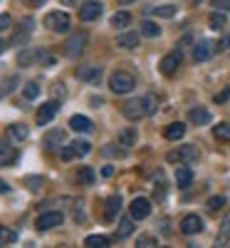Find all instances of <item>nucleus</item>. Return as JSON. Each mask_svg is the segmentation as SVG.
I'll use <instances>...</instances> for the list:
<instances>
[{
  "label": "nucleus",
  "mask_w": 230,
  "mask_h": 248,
  "mask_svg": "<svg viewBox=\"0 0 230 248\" xmlns=\"http://www.w3.org/2000/svg\"><path fill=\"white\" fill-rule=\"evenodd\" d=\"M101 176H104V179H112V176H114V167H104V169H101Z\"/></svg>",
  "instance_id": "nucleus-52"
},
{
  "label": "nucleus",
  "mask_w": 230,
  "mask_h": 248,
  "mask_svg": "<svg viewBox=\"0 0 230 248\" xmlns=\"http://www.w3.org/2000/svg\"><path fill=\"white\" fill-rule=\"evenodd\" d=\"M62 221H65V216H62L59 211H47V214L37 216L35 229L37 231H50V229H55V226H62Z\"/></svg>",
  "instance_id": "nucleus-11"
},
{
  "label": "nucleus",
  "mask_w": 230,
  "mask_h": 248,
  "mask_svg": "<svg viewBox=\"0 0 230 248\" xmlns=\"http://www.w3.org/2000/svg\"><path fill=\"white\" fill-rule=\"evenodd\" d=\"M193 181V171L191 167H186V164H181V167H176V184L181 186V189H188Z\"/></svg>",
  "instance_id": "nucleus-23"
},
{
  "label": "nucleus",
  "mask_w": 230,
  "mask_h": 248,
  "mask_svg": "<svg viewBox=\"0 0 230 248\" xmlns=\"http://www.w3.org/2000/svg\"><path fill=\"white\" fill-rule=\"evenodd\" d=\"M134 233V216L129 214V216H124V218H119V226H116V238L121 241V238H129Z\"/></svg>",
  "instance_id": "nucleus-21"
},
{
  "label": "nucleus",
  "mask_w": 230,
  "mask_h": 248,
  "mask_svg": "<svg viewBox=\"0 0 230 248\" xmlns=\"http://www.w3.org/2000/svg\"><path fill=\"white\" fill-rule=\"evenodd\" d=\"M20 85V79H17V75H10V77H5L3 82H0V97H8L15 87Z\"/></svg>",
  "instance_id": "nucleus-31"
},
{
  "label": "nucleus",
  "mask_w": 230,
  "mask_h": 248,
  "mask_svg": "<svg viewBox=\"0 0 230 248\" xmlns=\"http://www.w3.org/2000/svg\"><path fill=\"white\" fill-rule=\"evenodd\" d=\"M139 32H141L144 37H158V35H161V28H158L156 23H151V20H144L141 28H139Z\"/></svg>",
  "instance_id": "nucleus-32"
},
{
  "label": "nucleus",
  "mask_w": 230,
  "mask_h": 248,
  "mask_svg": "<svg viewBox=\"0 0 230 248\" xmlns=\"http://www.w3.org/2000/svg\"><path fill=\"white\" fill-rule=\"evenodd\" d=\"M59 144H65V132H62V129H52V132H47V134L43 137L45 152H55Z\"/></svg>",
  "instance_id": "nucleus-16"
},
{
  "label": "nucleus",
  "mask_w": 230,
  "mask_h": 248,
  "mask_svg": "<svg viewBox=\"0 0 230 248\" xmlns=\"http://www.w3.org/2000/svg\"><path fill=\"white\" fill-rule=\"evenodd\" d=\"M94 179H97V174H94L92 167H79V171H77V181H79L82 186H92Z\"/></svg>",
  "instance_id": "nucleus-28"
},
{
  "label": "nucleus",
  "mask_w": 230,
  "mask_h": 248,
  "mask_svg": "<svg viewBox=\"0 0 230 248\" xmlns=\"http://www.w3.org/2000/svg\"><path fill=\"white\" fill-rule=\"evenodd\" d=\"M205 206H208V211H213V214H216V211H220L223 206H225V196H211Z\"/></svg>",
  "instance_id": "nucleus-39"
},
{
  "label": "nucleus",
  "mask_w": 230,
  "mask_h": 248,
  "mask_svg": "<svg viewBox=\"0 0 230 248\" xmlns=\"http://www.w3.org/2000/svg\"><path fill=\"white\" fill-rule=\"evenodd\" d=\"M178 67H181V47L173 50V52H169V55L158 62V70H161V75H166V77H171Z\"/></svg>",
  "instance_id": "nucleus-12"
},
{
  "label": "nucleus",
  "mask_w": 230,
  "mask_h": 248,
  "mask_svg": "<svg viewBox=\"0 0 230 248\" xmlns=\"http://www.w3.org/2000/svg\"><path fill=\"white\" fill-rule=\"evenodd\" d=\"M230 99V90H223L220 94H216V102H218V105H220V102H228Z\"/></svg>",
  "instance_id": "nucleus-50"
},
{
  "label": "nucleus",
  "mask_w": 230,
  "mask_h": 248,
  "mask_svg": "<svg viewBox=\"0 0 230 248\" xmlns=\"http://www.w3.org/2000/svg\"><path fill=\"white\" fill-rule=\"evenodd\" d=\"M139 35L141 32H121V35H116V47H124V50L139 47Z\"/></svg>",
  "instance_id": "nucleus-19"
},
{
  "label": "nucleus",
  "mask_w": 230,
  "mask_h": 248,
  "mask_svg": "<svg viewBox=\"0 0 230 248\" xmlns=\"http://www.w3.org/2000/svg\"><path fill=\"white\" fill-rule=\"evenodd\" d=\"M166 196V181L158 176V181H156V199H163Z\"/></svg>",
  "instance_id": "nucleus-45"
},
{
  "label": "nucleus",
  "mask_w": 230,
  "mask_h": 248,
  "mask_svg": "<svg viewBox=\"0 0 230 248\" xmlns=\"http://www.w3.org/2000/svg\"><path fill=\"white\" fill-rule=\"evenodd\" d=\"M23 3L28 8H40V5H45V0H23Z\"/></svg>",
  "instance_id": "nucleus-51"
},
{
  "label": "nucleus",
  "mask_w": 230,
  "mask_h": 248,
  "mask_svg": "<svg viewBox=\"0 0 230 248\" xmlns=\"http://www.w3.org/2000/svg\"><path fill=\"white\" fill-rule=\"evenodd\" d=\"M17 241V233L13 229H5V226H0V246H10Z\"/></svg>",
  "instance_id": "nucleus-35"
},
{
  "label": "nucleus",
  "mask_w": 230,
  "mask_h": 248,
  "mask_svg": "<svg viewBox=\"0 0 230 248\" xmlns=\"http://www.w3.org/2000/svg\"><path fill=\"white\" fill-rule=\"evenodd\" d=\"M228 47H230V32H228V35L220 40V43L216 45V50H218V52H223V50H228Z\"/></svg>",
  "instance_id": "nucleus-46"
},
{
  "label": "nucleus",
  "mask_w": 230,
  "mask_h": 248,
  "mask_svg": "<svg viewBox=\"0 0 230 248\" xmlns=\"http://www.w3.org/2000/svg\"><path fill=\"white\" fill-rule=\"evenodd\" d=\"M129 23H131V15L129 13H114L112 15V28H116V30L119 28H127Z\"/></svg>",
  "instance_id": "nucleus-34"
},
{
  "label": "nucleus",
  "mask_w": 230,
  "mask_h": 248,
  "mask_svg": "<svg viewBox=\"0 0 230 248\" xmlns=\"http://www.w3.org/2000/svg\"><path fill=\"white\" fill-rule=\"evenodd\" d=\"M85 47H87V32L82 30V32H74L67 43H65V55H67L70 60H77L82 52H85Z\"/></svg>",
  "instance_id": "nucleus-7"
},
{
  "label": "nucleus",
  "mask_w": 230,
  "mask_h": 248,
  "mask_svg": "<svg viewBox=\"0 0 230 248\" xmlns=\"http://www.w3.org/2000/svg\"><path fill=\"white\" fill-rule=\"evenodd\" d=\"M230 243V214L223 218L220 229H218V236H216V246H228Z\"/></svg>",
  "instance_id": "nucleus-26"
},
{
  "label": "nucleus",
  "mask_w": 230,
  "mask_h": 248,
  "mask_svg": "<svg viewBox=\"0 0 230 248\" xmlns=\"http://www.w3.org/2000/svg\"><path fill=\"white\" fill-rule=\"evenodd\" d=\"M65 94H67V92H65V85H62V82H57V85H55V99H57V97L65 99Z\"/></svg>",
  "instance_id": "nucleus-48"
},
{
  "label": "nucleus",
  "mask_w": 230,
  "mask_h": 248,
  "mask_svg": "<svg viewBox=\"0 0 230 248\" xmlns=\"http://www.w3.org/2000/svg\"><path fill=\"white\" fill-rule=\"evenodd\" d=\"M77 79H82V82H99L101 79V67H97V65L79 67L77 70Z\"/></svg>",
  "instance_id": "nucleus-18"
},
{
  "label": "nucleus",
  "mask_w": 230,
  "mask_h": 248,
  "mask_svg": "<svg viewBox=\"0 0 230 248\" xmlns=\"http://www.w3.org/2000/svg\"><path fill=\"white\" fill-rule=\"evenodd\" d=\"M43 25H45L47 30H52V32H70L72 20H70V15H67V13L52 10V13H47V15H45Z\"/></svg>",
  "instance_id": "nucleus-4"
},
{
  "label": "nucleus",
  "mask_w": 230,
  "mask_h": 248,
  "mask_svg": "<svg viewBox=\"0 0 230 248\" xmlns=\"http://www.w3.org/2000/svg\"><path fill=\"white\" fill-rule=\"evenodd\" d=\"M13 28V17L8 13H0V32H8Z\"/></svg>",
  "instance_id": "nucleus-44"
},
{
  "label": "nucleus",
  "mask_w": 230,
  "mask_h": 248,
  "mask_svg": "<svg viewBox=\"0 0 230 248\" xmlns=\"http://www.w3.org/2000/svg\"><path fill=\"white\" fill-rule=\"evenodd\" d=\"M104 206H107V209H104V218H107L109 223H112V221H116L119 209H121V196H109Z\"/></svg>",
  "instance_id": "nucleus-20"
},
{
  "label": "nucleus",
  "mask_w": 230,
  "mask_h": 248,
  "mask_svg": "<svg viewBox=\"0 0 230 248\" xmlns=\"http://www.w3.org/2000/svg\"><path fill=\"white\" fill-rule=\"evenodd\" d=\"M23 94H25V99H37L40 97V82H28V85L23 87Z\"/></svg>",
  "instance_id": "nucleus-37"
},
{
  "label": "nucleus",
  "mask_w": 230,
  "mask_h": 248,
  "mask_svg": "<svg viewBox=\"0 0 230 248\" xmlns=\"http://www.w3.org/2000/svg\"><path fill=\"white\" fill-rule=\"evenodd\" d=\"M129 214L134 216V221H144L151 216V201L146 196H136L131 203H129Z\"/></svg>",
  "instance_id": "nucleus-9"
},
{
  "label": "nucleus",
  "mask_w": 230,
  "mask_h": 248,
  "mask_svg": "<svg viewBox=\"0 0 230 248\" xmlns=\"http://www.w3.org/2000/svg\"><path fill=\"white\" fill-rule=\"evenodd\" d=\"M134 141H136V129L134 127H127V129L119 132V147H134Z\"/></svg>",
  "instance_id": "nucleus-29"
},
{
  "label": "nucleus",
  "mask_w": 230,
  "mask_h": 248,
  "mask_svg": "<svg viewBox=\"0 0 230 248\" xmlns=\"http://www.w3.org/2000/svg\"><path fill=\"white\" fill-rule=\"evenodd\" d=\"M25 186L30 191H40V186H43V179L40 176H25Z\"/></svg>",
  "instance_id": "nucleus-41"
},
{
  "label": "nucleus",
  "mask_w": 230,
  "mask_h": 248,
  "mask_svg": "<svg viewBox=\"0 0 230 248\" xmlns=\"http://www.w3.org/2000/svg\"><path fill=\"white\" fill-rule=\"evenodd\" d=\"M17 161V149L10 141H0V167H10Z\"/></svg>",
  "instance_id": "nucleus-17"
},
{
  "label": "nucleus",
  "mask_w": 230,
  "mask_h": 248,
  "mask_svg": "<svg viewBox=\"0 0 230 248\" xmlns=\"http://www.w3.org/2000/svg\"><path fill=\"white\" fill-rule=\"evenodd\" d=\"M8 47H10V43H5V40H0V55H3Z\"/></svg>",
  "instance_id": "nucleus-54"
},
{
  "label": "nucleus",
  "mask_w": 230,
  "mask_h": 248,
  "mask_svg": "<svg viewBox=\"0 0 230 248\" xmlns=\"http://www.w3.org/2000/svg\"><path fill=\"white\" fill-rule=\"evenodd\" d=\"M8 137H10V141H25L28 137H30V127H25V124H10L8 127Z\"/></svg>",
  "instance_id": "nucleus-22"
},
{
  "label": "nucleus",
  "mask_w": 230,
  "mask_h": 248,
  "mask_svg": "<svg viewBox=\"0 0 230 248\" xmlns=\"http://www.w3.org/2000/svg\"><path fill=\"white\" fill-rule=\"evenodd\" d=\"M101 154H104V156H127V147H124V149H116L114 144H109V147L101 149Z\"/></svg>",
  "instance_id": "nucleus-40"
},
{
  "label": "nucleus",
  "mask_w": 230,
  "mask_h": 248,
  "mask_svg": "<svg viewBox=\"0 0 230 248\" xmlns=\"http://www.w3.org/2000/svg\"><path fill=\"white\" fill-rule=\"evenodd\" d=\"M213 134L220 141H230V122H220L218 127H213Z\"/></svg>",
  "instance_id": "nucleus-36"
},
{
  "label": "nucleus",
  "mask_w": 230,
  "mask_h": 248,
  "mask_svg": "<svg viewBox=\"0 0 230 248\" xmlns=\"http://www.w3.org/2000/svg\"><path fill=\"white\" fill-rule=\"evenodd\" d=\"M183 134H186V124L183 122H173V124H169V127L163 129V137L169 141H178V139H183Z\"/></svg>",
  "instance_id": "nucleus-24"
},
{
  "label": "nucleus",
  "mask_w": 230,
  "mask_h": 248,
  "mask_svg": "<svg viewBox=\"0 0 230 248\" xmlns=\"http://www.w3.org/2000/svg\"><path fill=\"white\" fill-rule=\"evenodd\" d=\"M109 87L114 94H129L134 87H136V77L131 72H124V70H116L112 72L109 77Z\"/></svg>",
  "instance_id": "nucleus-2"
},
{
  "label": "nucleus",
  "mask_w": 230,
  "mask_h": 248,
  "mask_svg": "<svg viewBox=\"0 0 230 248\" xmlns=\"http://www.w3.org/2000/svg\"><path fill=\"white\" fill-rule=\"evenodd\" d=\"M181 231H183L186 236H196V233H201V231H203V218H201L198 214H188V216H183V218H181Z\"/></svg>",
  "instance_id": "nucleus-13"
},
{
  "label": "nucleus",
  "mask_w": 230,
  "mask_h": 248,
  "mask_svg": "<svg viewBox=\"0 0 230 248\" xmlns=\"http://www.w3.org/2000/svg\"><path fill=\"white\" fill-rule=\"evenodd\" d=\"M196 159H198V149L193 147V144H183V147L166 154V161H171V164H191Z\"/></svg>",
  "instance_id": "nucleus-6"
},
{
  "label": "nucleus",
  "mask_w": 230,
  "mask_h": 248,
  "mask_svg": "<svg viewBox=\"0 0 230 248\" xmlns=\"http://www.w3.org/2000/svg\"><path fill=\"white\" fill-rule=\"evenodd\" d=\"M188 119H191L193 124H198V127H203V124L211 122V112L203 109V107H193V109H191V114H188Z\"/></svg>",
  "instance_id": "nucleus-27"
},
{
  "label": "nucleus",
  "mask_w": 230,
  "mask_h": 248,
  "mask_svg": "<svg viewBox=\"0 0 230 248\" xmlns=\"http://www.w3.org/2000/svg\"><path fill=\"white\" fill-rule=\"evenodd\" d=\"M104 5L99 3V0H85V3L79 5V20L82 23H92V20H97L101 15Z\"/></svg>",
  "instance_id": "nucleus-10"
},
{
  "label": "nucleus",
  "mask_w": 230,
  "mask_h": 248,
  "mask_svg": "<svg viewBox=\"0 0 230 248\" xmlns=\"http://www.w3.org/2000/svg\"><path fill=\"white\" fill-rule=\"evenodd\" d=\"M208 25H211V30H223V28L228 25L225 13H223V10H216L211 17H208Z\"/></svg>",
  "instance_id": "nucleus-30"
},
{
  "label": "nucleus",
  "mask_w": 230,
  "mask_h": 248,
  "mask_svg": "<svg viewBox=\"0 0 230 248\" xmlns=\"http://www.w3.org/2000/svg\"><path fill=\"white\" fill-rule=\"evenodd\" d=\"M193 3H196V5H198V3H201V0H193Z\"/></svg>",
  "instance_id": "nucleus-56"
},
{
  "label": "nucleus",
  "mask_w": 230,
  "mask_h": 248,
  "mask_svg": "<svg viewBox=\"0 0 230 248\" xmlns=\"http://www.w3.org/2000/svg\"><path fill=\"white\" fill-rule=\"evenodd\" d=\"M213 52H216V47H213L211 40H198L193 45V62H205Z\"/></svg>",
  "instance_id": "nucleus-15"
},
{
  "label": "nucleus",
  "mask_w": 230,
  "mask_h": 248,
  "mask_svg": "<svg viewBox=\"0 0 230 248\" xmlns=\"http://www.w3.org/2000/svg\"><path fill=\"white\" fill-rule=\"evenodd\" d=\"M151 15H158V17H173L176 15V8L173 5H161V8H149Z\"/></svg>",
  "instance_id": "nucleus-38"
},
{
  "label": "nucleus",
  "mask_w": 230,
  "mask_h": 248,
  "mask_svg": "<svg viewBox=\"0 0 230 248\" xmlns=\"http://www.w3.org/2000/svg\"><path fill=\"white\" fill-rule=\"evenodd\" d=\"M213 8H216V10H223V13H225V10L230 8V0H213Z\"/></svg>",
  "instance_id": "nucleus-47"
},
{
  "label": "nucleus",
  "mask_w": 230,
  "mask_h": 248,
  "mask_svg": "<svg viewBox=\"0 0 230 248\" xmlns=\"http://www.w3.org/2000/svg\"><path fill=\"white\" fill-rule=\"evenodd\" d=\"M112 243V238L109 236H104V233H92V236H87L85 238V246H99V248H104V246H109Z\"/></svg>",
  "instance_id": "nucleus-33"
},
{
  "label": "nucleus",
  "mask_w": 230,
  "mask_h": 248,
  "mask_svg": "<svg viewBox=\"0 0 230 248\" xmlns=\"http://www.w3.org/2000/svg\"><path fill=\"white\" fill-rule=\"evenodd\" d=\"M37 62H43V65H52V62H55V57L45 50V47H40L37 50Z\"/></svg>",
  "instance_id": "nucleus-42"
},
{
  "label": "nucleus",
  "mask_w": 230,
  "mask_h": 248,
  "mask_svg": "<svg viewBox=\"0 0 230 248\" xmlns=\"http://www.w3.org/2000/svg\"><path fill=\"white\" fill-rule=\"evenodd\" d=\"M131 3H136V0H119V5H131Z\"/></svg>",
  "instance_id": "nucleus-55"
},
{
  "label": "nucleus",
  "mask_w": 230,
  "mask_h": 248,
  "mask_svg": "<svg viewBox=\"0 0 230 248\" xmlns=\"http://www.w3.org/2000/svg\"><path fill=\"white\" fill-rule=\"evenodd\" d=\"M70 129L77 132V134H89V132L94 129V124H92V119L85 117V114H72V117H70Z\"/></svg>",
  "instance_id": "nucleus-14"
},
{
  "label": "nucleus",
  "mask_w": 230,
  "mask_h": 248,
  "mask_svg": "<svg viewBox=\"0 0 230 248\" xmlns=\"http://www.w3.org/2000/svg\"><path fill=\"white\" fill-rule=\"evenodd\" d=\"M59 3L65 5V8H79L82 3H85V0H59Z\"/></svg>",
  "instance_id": "nucleus-49"
},
{
  "label": "nucleus",
  "mask_w": 230,
  "mask_h": 248,
  "mask_svg": "<svg viewBox=\"0 0 230 248\" xmlns=\"http://www.w3.org/2000/svg\"><path fill=\"white\" fill-rule=\"evenodd\" d=\"M0 194H10V186H8L3 179H0Z\"/></svg>",
  "instance_id": "nucleus-53"
},
{
  "label": "nucleus",
  "mask_w": 230,
  "mask_h": 248,
  "mask_svg": "<svg viewBox=\"0 0 230 248\" xmlns=\"http://www.w3.org/2000/svg\"><path fill=\"white\" fill-rule=\"evenodd\" d=\"M32 30H35V20L32 17H23V20H20V25H17V30H15V35L10 37V45L13 47H25L30 35H32Z\"/></svg>",
  "instance_id": "nucleus-5"
},
{
  "label": "nucleus",
  "mask_w": 230,
  "mask_h": 248,
  "mask_svg": "<svg viewBox=\"0 0 230 248\" xmlns=\"http://www.w3.org/2000/svg\"><path fill=\"white\" fill-rule=\"evenodd\" d=\"M35 60H37V50H32V47H20V52H17V65H20V67H30Z\"/></svg>",
  "instance_id": "nucleus-25"
},
{
  "label": "nucleus",
  "mask_w": 230,
  "mask_h": 248,
  "mask_svg": "<svg viewBox=\"0 0 230 248\" xmlns=\"http://www.w3.org/2000/svg\"><path fill=\"white\" fill-rule=\"evenodd\" d=\"M156 97L154 94H144V97H134V99H129L127 105L121 107V114L127 117L129 122H139V119H144V117H149V114H154V109H156Z\"/></svg>",
  "instance_id": "nucleus-1"
},
{
  "label": "nucleus",
  "mask_w": 230,
  "mask_h": 248,
  "mask_svg": "<svg viewBox=\"0 0 230 248\" xmlns=\"http://www.w3.org/2000/svg\"><path fill=\"white\" fill-rule=\"evenodd\" d=\"M92 152V144L87 139H74L70 144H65V147L59 149V159L62 161H72L74 156H87Z\"/></svg>",
  "instance_id": "nucleus-3"
},
{
  "label": "nucleus",
  "mask_w": 230,
  "mask_h": 248,
  "mask_svg": "<svg viewBox=\"0 0 230 248\" xmlns=\"http://www.w3.org/2000/svg\"><path fill=\"white\" fill-rule=\"evenodd\" d=\"M136 246H141V248H154V246H158V241H156L154 236H139Z\"/></svg>",
  "instance_id": "nucleus-43"
},
{
  "label": "nucleus",
  "mask_w": 230,
  "mask_h": 248,
  "mask_svg": "<svg viewBox=\"0 0 230 248\" xmlns=\"http://www.w3.org/2000/svg\"><path fill=\"white\" fill-rule=\"evenodd\" d=\"M57 112H59V102H57V99H50V102H43V105H40V109H37L35 119H37L40 127H47V124L55 119V114H57Z\"/></svg>",
  "instance_id": "nucleus-8"
}]
</instances>
